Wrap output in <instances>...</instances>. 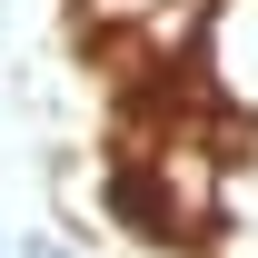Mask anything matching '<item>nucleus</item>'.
<instances>
[{"instance_id":"f257e3e1","label":"nucleus","mask_w":258,"mask_h":258,"mask_svg":"<svg viewBox=\"0 0 258 258\" xmlns=\"http://www.w3.org/2000/svg\"><path fill=\"white\" fill-rule=\"evenodd\" d=\"M90 10H109V20H119V10H149V0H90Z\"/></svg>"},{"instance_id":"f03ea898","label":"nucleus","mask_w":258,"mask_h":258,"mask_svg":"<svg viewBox=\"0 0 258 258\" xmlns=\"http://www.w3.org/2000/svg\"><path fill=\"white\" fill-rule=\"evenodd\" d=\"M30 258H60V248H30Z\"/></svg>"}]
</instances>
